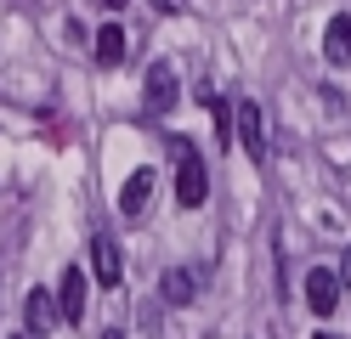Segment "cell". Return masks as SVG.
Returning <instances> with one entry per match:
<instances>
[{"instance_id": "1", "label": "cell", "mask_w": 351, "mask_h": 339, "mask_svg": "<svg viewBox=\"0 0 351 339\" xmlns=\"http://www.w3.org/2000/svg\"><path fill=\"white\" fill-rule=\"evenodd\" d=\"M176 153H182V164H176V203H182V210H199L204 192H210V170L187 142H176Z\"/></svg>"}, {"instance_id": "2", "label": "cell", "mask_w": 351, "mask_h": 339, "mask_svg": "<svg viewBox=\"0 0 351 339\" xmlns=\"http://www.w3.org/2000/svg\"><path fill=\"white\" fill-rule=\"evenodd\" d=\"M238 142H244V158L250 164H267V113H261V102H238Z\"/></svg>"}, {"instance_id": "3", "label": "cell", "mask_w": 351, "mask_h": 339, "mask_svg": "<svg viewBox=\"0 0 351 339\" xmlns=\"http://www.w3.org/2000/svg\"><path fill=\"white\" fill-rule=\"evenodd\" d=\"M176 97H182V79H176V68H170V62H153V68H147V85H142L147 113H176Z\"/></svg>"}, {"instance_id": "4", "label": "cell", "mask_w": 351, "mask_h": 339, "mask_svg": "<svg viewBox=\"0 0 351 339\" xmlns=\"http://www.w3.org/2000/svg\"><path fill=\"white\" fill-rule=\"evenodd\" d=\"M306 305H312L317 316H328L340 305V271H328V266H312L306 271Z\"/></svg>"}, {"instance_id": "5", "label": "cell", "mask_w": 351, "mask_h": 339, "mask_svg": "<svg viewBox=\"0 0 351 339\" xmlns=\"http://www.w3.org/2000/svg\"><path fill=\"white\" fill-rule=\"evenodd\" d=\"M147 203H153V170H136V175L125 181V192H119V215L125 221H142Z\"/></svg>"}, {"instance_id": "6", "label": "cell", "mask_w": 351, "mask_h": 339, "mask_svg": "<svg viewBox=\"0 0 351 339\" xmlns=\"http://www.w3.org/2000/svg\"><path fill=\"white\" fill-rule=\"evenodd\" d=\"M323 62L328 68H351V17H328V29H323Z\"/></svg>"}, {"instance_id": "7", "label": "cell", "mask_w": 351, "mask_h": 339, "mask_svg": "<svg viewBox=\"0 0 351 339\" xmlns=\"http://www.w3.org/2000/svg\"><path fill=\"white\" fill-rule=\"evenodd\" d=\"M57 311L62 323H85V271H62V288H57Z\"/></svg>"}, {"instance_id": "8", "label": "cell", "mask_w": 351, "mask_h": 339, "mask_svg": "<svg viewBox=\"0 0 351 339\" xmlns=\"http://www.w3.org/2000/svg\"><path fill=\"white\" fill-rule=\"evenodd\" d=\"M91 266H97V283H102V288H114V283H119V243L108 238V232L91 238Z\"/></svg>"}, {"instance_id": "9", "label": "cell", "mask_w": 351, "mask_h": 339, "mask_svg": "<svg viewBox=\"0 0 351 339\" xmlns=\"http://www.w3.org/2000/svg\"><path fill=\"white\" fill-rule=\"evenodd\" d=\"M159 288H165V300H170V305H193V300H199V271H187V266H170Z\"/></svg>"}, {"instance_id": "10", "label": "cell", "mask_w": 351, "mask_h": 339, "mask_svg": "<svg viewBox=\"0 0 351 339\" xmlns=\"http://www.w3.org/2000/svg\"><path fill=\"white\" fill-rule=\"evenodd\" d=\"M23 316H29V328H34V334H46V328L57 323V316H62V311H57V300H51V288H29Z\"/></svg>"}, {"instance_id": "11", "label": "cell", "mask_w": 351, "mask_h": 339, "mask_svg": "<svg viewBox=\"0 0 351 339\" xmlns=\"http://www.w3.org/2000/svg\"><path fill=\"white\" fill-rule=\"evenodd\" d=\"M119 57H125V29H119V23H102V29H97V62L114 68Z\"/></svg>"}, {"instance_id": "12", "label": "cell", "mask_w": 351, "mask_h": 339, "mask_svg": "<svg viewBox=\"0 0 351 339\" xmlns=\"http://www.w3.org/2000/svg\"><path fill=\"white\" fill-rule=\"evenodd\" d=\"M340 283H351V249H346V260H340Z\"/></svg>"}, {"instance_id": "13", "label": "cell", "mask_w": 351, "mask_h": 339, "mask_svg": "<svg viewBox=\"0 0 351 339\" xmlns=\"http://www.w3.org/2000/svg\"><path fill=\"white\" fill-rule=\"evenodd\" d=\"M187 6V0H159V12H182Z\"/></svg>"}, {"instance_id": "14", "label": "cell", "mask_w": 351, "mask_h": 339, "mask_svg": "<svg viewBox=\"0 0 351 339\" xmlns=\"http://www.w3.org/2000/svg\"><path fill=\"white\" fill-rule=\"evenodd\" d=\"M102 6H108V12H119V6H125V0H102Z\"/></svg>"}, {"instance_id": "15", "label": "cell", "mask_w": 351, "mask_h": 339, "mask_svg": "<svg viewBox=\"0 0 351 339\" xmlns=\"http://www.w3.org/2000/svg\"><path fill=\"white\" fill-rule=\"evenodd\" d=\"M102 339H125V334H119V328H108V334H102Z\"/></svg>"}, {"instance_id": "16", "label": "cell", "mask_w": 351, "mask_h": 339, "mask_svg": "<svg viewBox=\"0 0 351 339\" xmlns=\"http://www.w3.org/2000/svg\"><path fill=\"white\" fill-rule=\"evenodd\" d=\"M317 339H340V334H317Z\"/></svg>"}]
</instances>
